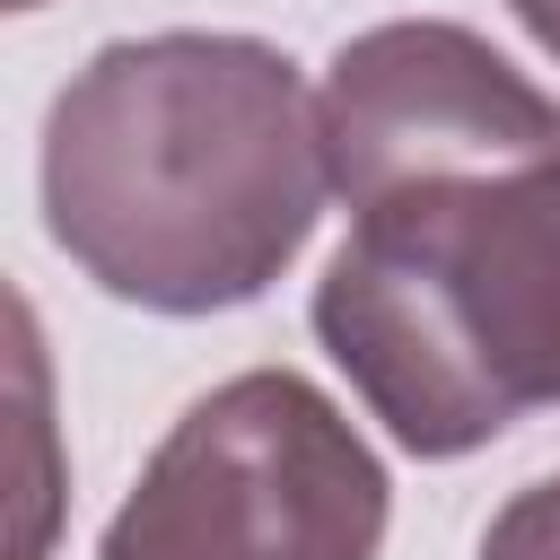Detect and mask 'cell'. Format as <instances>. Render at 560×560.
<instances>
[{
	"label": "cell",
	"instance_id": "cell-7",
	"mask_svg": "<svg viewBox=\"0 0 560 560\" xmlns=\"http://www.w3.org/2000/svg\"><path fill=\"white\" fill-rule=\"evenodd\" d=\"M9 9H35V0H9Z\"/></svg>",
	"mask_w": 560,
	"mask_h": 560
},
{
	"label": "cell",
	"instance_id": "cell-5",
	"mask_svg": "<svg viewBox=\"0 0 560 560\" xmlns=\"http://www.w3.org/2000/svg\"><path fill=\"white\" fill-rule=\"evenodd\" d=\"M481 560H560V472L534 481V490H516V499L490 516Z\"/></svg>",
	"mask_w": 560,
	"mask_h": 560
},
{
	"label": "cell",
	"instance_id": "cell-2",
	"mask_svg": "<svg viewBox=\"0 0 560 560\" xmlns=\"http://www.w3.org/2000/svg\"><path fill=\"white\" fill-rule=\"evenodd\" d=\"M315 332L411 455H472L560 402V158L359 210Z\"/></svg>",
	"mask_w": 560,
	"mask_h": 560
},
{
	"label": "cell",
	"instance_id": "cell-6",
	"mask_svg": "<svg viewBox=\"0 0 560 560\" xmlns=\"http://www.w3.org/2000/svg\"><path fill=\"white\" fill-rule=\"evenodd\" d=\"M508 9H516V26H525L551 61H560V0H508Z\"/></svg>",
	"mask_w": 560,
	"mask_h": 560
},
{
	"label": "cell",
	"instance_id": "cell-1",
	"mask_svg": "<svg viewBox=\"0 0 560 560\" xmlns=\"http://www.w3.org/2000/svg\"><path fill=\"white\" fill-rule=\"evenodd\" d=\"M332 192L324 105L254 35L105 44L44 122V228L122 306L219 315L262 298Z\"/></svg>",
	"mask_w": 560,
	"mask_h": 560
},
{
	"label": "cell",
	"instance_id": "cell-3",
	"mask_svg": "<svg viewBox=\"0 0 560 560\" xmlns=\"http://www.w3.org/2000/svg\"><path fill=\"white\" fill-rule=\"evenodd\" d=\"M376 446L324 385L245 368L158 438L96 560H376Z\"/></svg>",
	"mask_w": 560,
	"mask_h": 560
},
{
	"label": "cell",
	"instance_id": "cell-4",
	"mask_svg": "<svg viewBox=\"0 0 560 560\" xmlns=\"http://www.w3.org/2000/svg\"><path fill=\"white\" fill-rule=\"evenodd\" d=\"M315 105H324L332 192L350 201V219L420 184L560 158V96H542L499 44L446 18H394L350 35Z\"/></svg>",
	"mask_w": 560,
	"mask_h": 560
}]
</instances>
